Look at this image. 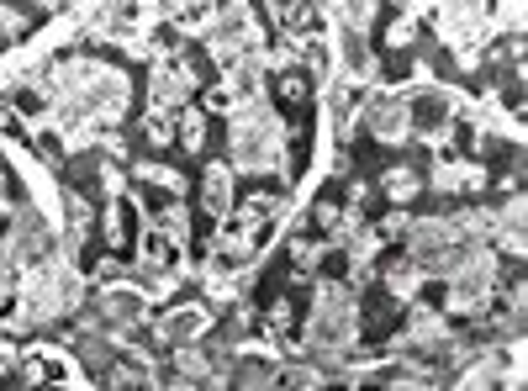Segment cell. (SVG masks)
<instances>
[{
  "label": "cell",
  "mask_w": 528,
  "mask_h": 391,
  "mask_svg": "<svg viewBox=\"0 0 528 391\" xmlns=\"http://www.w3.org/2000/svg\"><path fill=\"white\" fill-rule=\"evenodd\" d=\"M169 339H185V333H196V328H206V318H201V307H180V318H164L159 323Z\"/></svg>",
  "instance_id": "8992f818"
},
{
  "label": "cell",
  "mask_w": 528,
  "mask_h": 391,
  "mask_svg": "<svg viewBox=\"0 0 528 391\" xmlns=\"http://www.w3.org/2000/svg\"><path fill=\"white\" fill-rule=\"evenodd\" d=\"M486 291H492V259L476 254V259H465V265L455 270V286H449V307H455V312L481 307Z\"/></svg>",
  "instance_id": "3957f363"
},
{
  "label": "cell",
  "mask_w": 528,
  "mask_h": 391,
  "mask_svg": "<svg viewBox=\"0 0 528 391\" xmlns=\"http://www.w3.org/2000/svg\"><path fill=\"white\" fill-rule=\"evenodd\" d=\"M370 133L381 143H402L412 133V106L407 101H375L370 106Z\"/></svg>",
  "instance_id": "277c9868"
},
{
  "label": "cell",
  "mask_w": 528,
  "mask_h": 391,
  "mask_svg": "<svg viewBox=\"0 0 528 391\" xmlns=\"http://www.w3.org/2000/svg\"><path fill=\"white\" fill-rule=\"evenodd\" d=\"M412 191H418V175H412V170H396V175H391V196L402 201V196H412Z\"/></svg>",
  "instance_id": "ba28073f"
},
{
  "label": "cell",
  "mask_w": 528,
  "mask_h": 391,
  "mask_svg": "<svg viewBox=\"0 0 528 391\" xmlns=\"http://www.w3.org/2000/svg\"><path fill=\"white\" fill-rule=\"evenodd\" d=\"M206 207H212V212H228V170H212V175H206Z\"/></svg>",
  "instance_id": "52a82bcc"
},
{
  "label": "cell",
  "mask_w": 528,
  "mask_h": 391,
  "mask_svg": "<svg viewBox=\"0 0 528 391\" xmlns=\"http://www.w3.org/2000/svg\"><path fill=\"white\" fill-rule=\"evenodd\" d=\"M212 43H217L222 53H243V48H254L259 37H254V22H249V16H243V11H228V16L217 22V32H212Z\"/></svg>",
  "instance_id": "5b68a950"
},
{
  "label": "cell",
  "mask_w": 528,
  "mask_h": 391,
  "mask_svg": "<svg viewBox=\"0 0 528 391\" xmlns=\"http://www.w3.org/2000/svg\"><path fill=\"white\" fill-rule=\"evenodd\" d=\"M280 154V127L270 111H243V117L233 122V159L249 164V170H259V164H275Z\"/></svg>",
  "instance_id": "7a4b0ae2"
},
{
  "label": "cell",
  "mask_w": 528,
  "mask_h": 391,
  "mask_svg": "<svg viewBox=\"0 0 528 391\" xmlns=\"http://www.w3.org/2000/svg\"><path fill=\"white\" fill-rule=\"evenodd\" d=\"M312 349H328L338 355L349 339H354V307H349V291L344 286H323L317 291V307H312Z\"/></svg>",
  "instance_id": "6da1fadb"
}]
</instances>
